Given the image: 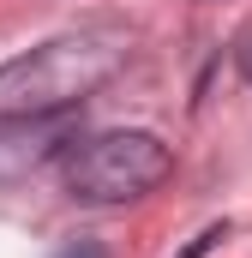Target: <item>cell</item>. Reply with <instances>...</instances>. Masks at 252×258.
<instances>
[{"label": "cell", "instance_id": "cell-1", "mask_svg": "<svg viewBox=\"0 0 252 258\" xmlns=\"http://www.w3.org/2000/svg\"><path fill=\"white\" fill-rule=\"evenodd\" d=\"M126 60L120 30H78V36H48L30 54L0 66V120H42L72 102L96 96Z\"/></svg>", "mask_w": 252, "mask_h": 258}, {"label": "cell", "instance_id": "cell-4", "mask_svg": "<svg viewBox=\"0 0 252 258\" xmlns=\"http://www.w3.org/2000/svg\"><path fill=\"white\" fill-rule=\"evenodd\" d=\"M60 258H102V246H72V252H60Z\"/></svg>", "mask_w": 252, "mask_h": 258}, {"label": "cell", "instance_id": "cell-2", "mask_svg": "<svg viewBox=\"0 0 252 258\" xmlns=\"http://www.w3.org/2000/svg\"><path fill=\"white\" fill-rule=\"evenodd\" d=\"M168 180V144L156 132H96L66 156V192L84 204H126Z\"/></svg>", "mask_w": 252, "mask_h": 258}, {"label": "cell", "instance_id": "cell-3", "mask_svg": "<svg viewBox=\"0 0 252 258\" xmlns=\"http://www.w3.org/2000/svg\"><path fill=\"white\" fill-rule=\"evenodd\" d=\"M216 240H228V222H216V228H204V234H198V240H192V246H186L180 258H204L210 246H216Z\"/></svg>", "mask_w": 252, "mask_h": 258}]
</instances>
